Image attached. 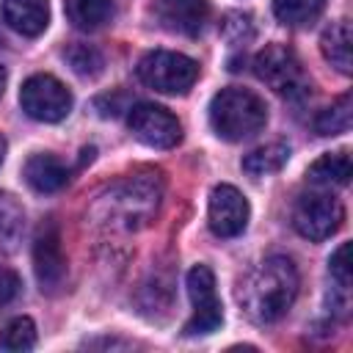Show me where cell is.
Returning <instances> with one entry per match:
<instances>
[{"instance_id": "obj_26", "label": "cell", "mask_w": 353, "mask_h": 353, "mask_svg": "<svg viewBox=\"0 0 353 353\" xmlns=\"http://www.w3.org/2000/svg\"><path fill=\"white\" fill-rule=\"evenodd\" d=\"M6 149H8V146H6V138L0 135V165H3V160H6Z\"/></svg>"}, {"instance_id": "obj_5", "label": "cell", "mask_w": 353, "mask_h": 353, "mask_svg": "<svg viewBox=\"0 0 353 353\" xmlns=\"http://www.w3.org/2000/svg\"><path fill=\"white\" fill-rule=\"evenodd\" d=\"M342 221H345V207L339 204V199H334L331 193H323V190L303 193L292 207L295 232L314 243L336 234Z\"/></svg>"}, {"instance_id": "obj_3", "label": "cell", "mask_w": 353, "mask_h": 353, "mask_svg": "<svg viewBox=\"0 0 353 353\" xmlns=\"http://www.w3.org/2000/svg\"><path fill=\"white\" fill-rule=\"evenodd\" d=\"M254 72L270 91H276L279 97H287V99H301L312 88L298 55L287 44H279V41H273L256 52Z\"/></svg>"}, {"instance_id": "obj_13", "label": "cell", "mask_w": 353, "mask_h": 353, "mask_svg": "<svg viewBox=\"0 0 353 353\" xmlns=\"http://www.w3.org/2000/svg\"><path fill=\"white\" fill-rule=\"evenodd\" d=\"M22 176H25V182H28L36 193H58V190L66 188V182H69V168H66L55 154L39 152V154H30V157L25 160Z\"/></svg>"}, {"instance_id": "obj_21", "label": "cell", "mask_w": 353, "mask_h": 353, "mask_svg": "<svg viewBox=\"0 0 353 353\" xmlns=\"http://www.w3.org/2000/svg\"><path fill=\"white\" fill-rule=\"evenodd\" d=\"M33 345H36V325L30 317H14L0 331V347L3 350L22 353V350H30Z\"/></svg>"}, {"instance_id": "obj_11", "label": "cell", "mask_w": 353, "mask_h": 353, "mask_svg": "<svg viewBox=\"0 0 353 353\" xmlns=\"http://www.w3.org/2000/svg\"><path fill=\"white\" fill-rule=\"evenodd\" d=\"M154 14L163 22V28L182 33V36H199L210 17L207 0H154Z\"/></svg>"}, {"instance_id": "obj_23", "label": "cell", "mask_w": 353, "mask_h": 353, "mask_svg": "<svg viewBox=\"0 0 353 353\" xmlns=\"http://www.w3.org/2000/svg\"><path fill=\"white\" fill-rule=\"evenodd\" d=\"M328 270H331V279L336 284L339 292H347L350 290V243H342L331 259H328Z\"/></svg>"}, {"instance_id": "obj_19", "label": "cell", "mask_w": 353, "mask_h": 353, "mask_svg": "<svg viewBox=\"0 0 353 353\" xmlns=\"http://www.w3.org/2000/svg\"><path fill=\"white\" fill-rule=\"evenodd\" d=\"M325 8V0H273V14L290 28L312 25Z\"/></svg>"}, {"instance_id": "obj_25", "label": "cell", "mask_w": 353, "mask_h": 353, "mask_svg": "<svg viewBox=\"0 0 353 353\" xmlns=\"http://www.w3.org/2000/svg\"><path fill=\"white\" fill-rule=\"evenodd\" d=\"M19 292V276L8 268H0V306H6Z\"/></svg>"}, {"instance_id": "obj_10", "label": "cell", "mask_w": 353, "mask_h": 353, "mask_svg": "<svg viewBox=\"0 0 353 353\" xmlns=\"http://www.w3.org/2000/svg\"><path fill=\"white\" fill-rule=\"evenodd\" d=\"M33 270H36V279H39L41 290H47V292H52L63 284L66 256H63L61 234H58L55 223L41 226L36 240H33Z\"/></svg>"}, {"instance_id": "obj_12", "label": "cell", "mask_w": 353, "mask_h": 353, "mask_svg": "<svg viewBox=\"0 0 353 353\" xmlns=\"http://www.w3.org/2000/svg\"><path fill=\"white\" fill-rule=\"evenodd\" d=\"M3 22L19 36H41L50 25V0H3Z\"/></svg>"}, {"instance_id": "obj_1", "label": "cell", "mask_w": 353, "mask_h": 353, "mask_svg": "<svg viewBox=\"0 0 353 353\" xmlns=\"http://www.w3.org/2000/svg\"><path fill=\"white\" fill-rule=\"evenodd\" d=\"M298 287H301V279H298V268L292 265V259L273 254L262 259L240 281L237 301L254 323L270 325L290 312V306L298 298Z\"/></svg>"}, {"instance_id": "obj_15", "label": "cell", "mask_w": 353, "mask_h": 353, "mask_svg": "<svg viewBox=\"0 0 353 353\" xmlns=\"http://www.w3.org/2000/svg\"><path fill=\"white\" fill-rule=\"evenodd\" d=\"M306 176H309V182H314L320 188H342L350 179V154L345 149L328 152L309 165Z\"/></svg>"}, {"instance_id": "obj_16", "label": "cell", "mask_w": 353, "mask_h": 353, "mask_svg": "<svg viewBox=\"0 0 353 353\" xmlns=\"http://www.w3.org/2000/svg\"><path fill=\"white\" fill-rule=\"evenodd\" d=\"M287 160H290V146L276 141V143H268V146L248 152L243 157V171L248 176H270V174H279Z\"/></svg>"}, {"instance_id": "obj_17", "label": "cell", "mask_w": 353, "mask_h": 353, "mask_svg": "<svg viewBox=\"0 0 353 353\" xmlns=\"http://www.w3.org/2000/svg\"><path fill=\"white\" fill-rule=\"evenodd\" d=\"M66 17L80 30L102 28L113 14V0H63Z\"/></svg>"}, {"instance_id": "obj_9", "label": "cell", "mask_w": 353, "mask_h": 353, "mask_svg": "<svg viewBox=\"0 0 353 353\" xmlns=\"http://www.w3.org/2000/svg\"><path fill=\"white\" fill-rule=\"evenodd\" d=\"M248 199L234 185H215L207 204V223L215 237H237L248 226Z\"/></svg>"}, {"instance_id": "obj_4", "label": "cell", "mask_w": 353, "mask_h": 353, "mask_svg": "<svg viewBox=\"0 0 353 353\" xmlns=\"http://www.w3.org/2000/svg\"><path fill=\"white\" fill-rule=\"evenodd\" d=\"M138 77L160 94H188L199 80V63L174 50H152L138 61Z\"/></svg>"}, {"instance_id": "obj_8", "label": "cell", "mask_w": 353, "mask_h": 353, "mask_svg": "<svg viewBox=\"0 0 353 353\" xmlns=\"http://www.w3.org/2000/svg\"><path fill=\"white\" fill-rule=\"evenodd\" d=\"M127 124H130V132L152 149H171L182 141L179 119L171 110H165L163 105H154V102L132 105L130 113H127Z\"/></svg>"}, {"instance_id": "obj_24", "label": "cell", "mask_w": 353, "mask_h": 353, "mask_svg": "<svg viewBox=\"0 0 353 353\" xmlns=\"http://www.w3.org/2000/svg\"><path fill=\"white\" fill-rule=\"evenodd\" d=\"M223 36L232 41V44H245L254 39V22H251V14H229L226 22H223Z\"/></svg>"}, {"instance_id": "obj_6", "label": "cell", "mask_w": 353, "mask_h": 353, "mask_svg": "<svg viewBox=\"0 0 353 353\" xmlns=\"http://www.w3.org/2000/svg\"><path fill=\"white\" fill-rule=\"evenodd\" d=\"M22 110L44 124H55L72 110V91L52 74H30L19 88Z\"/></svg>"}, {"instance_id": "obj_20", "label": "cell", "mask_w": 353, "mask_h": 353, "mask_svg": "<svg viewBox=\"0 0 353 353\" xmlns=\"http://www.w3.org/2000/svg\"><path fill=\"white\" fill-rule=\"evenodd\" d=\"M350 94H342L331 108L320 110V116L314 119V130L320 135H339L350 130Z\"/></svg>"}, {"instance_id": "obj_27", "label": "cell", "mask_w": 353, "mask_h": 353, "mask_svg": "<svg viewBox=\"0 0 353 353\" xmlns=\"http://www.w3.org/2000/svg\"><path fill=\"white\" fill-rule=\"evenodd\" d=\"M3 88H6V69L0 66V94H3Z\"/></svg>"}, {"instance_id": "obj_22", "label": "cell", "mask_w": 353, "mask_h": 353, "mask_svg": "<svg viewBox=\"0 0 353 353\" xmlns=\"http://www.w3.org/2000/svg\"><path fill=\"white\" fill-rule=\"evenodd\" d=\"M63 58H66V63H69L80 77H97V74L102 72V66H105L102 52H99L97 47H91V44H69V47L63 50Z\"/></svg>"}, {"instance_id": "obj_7", "label": "cell", "mask_w": 353, "mask_h": 353, "mask_svg": "<svg viewBox=\"0 0 353 353\" xmlns=\"http://www.w3.org/2000/svg\"><path fill=\"white\" fill-rule=\"evenodd\" d=\"M188 295L193 303V314L185 323V334H212L223 323V306L215 292V273L207 265H193L188 270Z\"/></svg>"}, {"instance_id": "obj_18", "label": "cell", "mask_w": 353, "mask_h": 353, "mask_svg": "<svg viewBox=\"0 0 353 353\" xmlns=\"http://www.w3.org/2000/svg\"><path fill=\"white\" fill-rule=\"evenodd\" d=\"M25 232V210L22 204L0 190V251H14Z\"/></svg>"}, {"instance_id": "obj_2", "label": "cell", "mask_w": 353, "mask_h": 353, "mask_svg": "<svg viewBox=\"0 0 353 353\" xmlns=\"http://www.w3.org/2000/svg\"><path fill=\"white\" fill-rule=\"evenodd\" d=\"M268 121L265 99L248 88L229 85L221 88L210 102V127L223 141H245L254 138Z\"/></svg>"}, {"instance_id": "obj_14", "label": "cell", "mask_w": 353, "mask_h": 353, "mask_svg": "<svg viewBox=\"0 0 353 353\" xmlns=\"http://www.w3.org/2000/svg\"><path fill=\"white\" fill-rule=\"evenodd\" d=\"M350 44H353V33H350V22L347 19L331 22V28L320 39V50H323L325 61L334 69H339L342 74H350V69H353V50H350Z\"/></svg>"}]
</instances>
